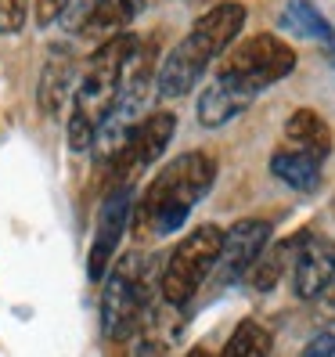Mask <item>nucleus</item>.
Wrapping results in <instances>:
<instances>
[{"instance_id": "0eeeda50", "label": "nucleus", "mask_w": 335, "mask_h": 357, "mask_svg": "<svg viewBox=\"0 0 335 357\" xmlns=\"http://www.w3.org/2000/svg\"><path fill=\"white\" fill-rule=\"evenodd\" d=\"M177 134V116L173 112H152L141 116L130 134L123 137V144L112 152V159L104 162V170L112 177V188L134 184L137 174H144L155 159H162V152L170 149V141Z\"/></svg>"}, {"instance_id": "7ed1b4c3", "label": "nucleus", "mask_w": 335, "mask_h": 357, "mask_svg": "<svg viewBox=\"0 0 335 357\" xmlns=\"http://www.w3.org/2000/svg\"><path fill=\"white\" fill-rule=\"evenodd\" d=\"M217 181V159L209 152H184L170 166H162V174L144 188L137 202L134 231L137 238H166L192 217V209L209 195V188Z\"/></svg>"}, {"instance_id": "f257e3e1", "label": "nucleus", "mask_w": 335, "mask_h": 357, "mask_svg": "<svg viewBox=\"0 0 335 357\" xmlns=\"http://www.w3.org/2000/svg\"><path fill=\"white\" fill-rule=\"evenodd\" d=\"M141 47V36L134 33H119L112 40L98 44V51H91L87 66L79 73L76 94H72V112H69V149L72 152H87L94 149L98 130L104 127V119L112 116L127 69Z\"/></svg>"}, {"instance_id": "2eb2a0df", "label": "nucleus", "mask_w": 335, "mask_h": 357, "mask_svg": "<svg viewBox=\"0 0 335 357\" xmlns=\"http://www.w3.org/2000/svg\"><path fill=\"white\" fill-rule=\"evenodd\" d=\"M285 144L325 162V155L332 152V130H328L325 116L313 109H296L285 123Z\"/></svg>"}, {"instance_id": "4be33fe9", "label": "nucleus", "mask_w": 335, "mask_h": 357, "mask_svg": "<svg viewBox=\"0 0 335 357\" xmlns=\"http://www.w3.org/2000/svg\"><path fill=\"white\" fill-rule=\"evenodd\" d=\"M303 357H335V335L332 332H321L303 347Z\"/></svg>"}, {"instance_id": "a211bd4d", "label": "nucleus", "mask_w": 335, "mask_h": 357, "mask_svg": "<svg viewBox=\"0 0 335 357\" xmlns=\"http://www.w3.org/2000/svg\"><path fill=\"white\" fill-rule=\"evenodd\" d=\"M285 26L296 29V33L306 36V40H321V44H332V40H335V33H332V26L321 18V11L313 8V4H306V0H288Z\"/></svg>"}, {"instance_id": "f03ea898", "label": "nucleus", "mask_w": 335, "mask_h": 357, "mask_svg": "<svg viewBox=\"0 0 335 357\" xmlns=\"http://www.w3.org/2000/svg\"><path fill=\"white\" fill-rule=\"evenodd\" d=\"M245 26V8L238 0H220L205 15L195 18V26L187 29V36L162 58L159 66V79H155V94L162 101L184 98L198 87V79L205 76V69L217 58H224V51L238 40Z\"/></svg>"}, {"instance_id": "dca6fc26", "label": "nucleus", "mask_w": 335, "mask_h": 357, "mask_svg": "<svg viewBox=\"0 0 335 357\" xmlns=\"http://www.w3.org/2000/svg\"><path fill=\"white\" fill-rule=\"evenodd\" d=\"M270 174H274L281 184L296 188V192H318V184H321V159L292 149V144H281V149L270 155Z\"/></svg>"}, {"instance_id": "4468645a", "label": "nucleus", "mask_w": 335, "mask_h": 357, "mask_svg": "<svg viewBox=\"0 0 335 357\" xmlns=\"http://www.w3.org/2000/svg\"><path fill=\"white\" fill-rule=\"evenodd\" d=\"M303 235H306V231H303ZM303 235H292V238H281L274 245H267L260 253V260L253 264V271H249V285H253L256 292H270L285 275H292V264H296Z\"/></svg>"}, {"instance_id": "5701e85b", "label": "nucleus", "mask_w": 335, "mask_h": 357, "mask_svg": "<svg viewBox=\"0 0 335 357\" xmlns=\"http://www.w3.org/2000/svg\"><path fill=\"white\" fill-rule=\"evenodd\" d=\"M187 357H209V354H205V350L198 347V350H192V354H187Z\"/></svg>"}, {"instance_id": "ddd939ff", "label": "nucleus", "mask_w": 335, "mask_h": 357, "mask_svg": "<svg viewBox=\"0 0 335 357\" xmlns=\"http://www.w3.org/2000/svg\"><path fill=\"white\" fill-rule=\"evenodd\" d=\"M134 18H137V0H94L87 15L79 18L76 33L91 44H104V40L127 33Z\"/></svg>"}, {"instance_id": "6ab92c4d", "label": "nucleus", "mask_w": 335, "mask_h": 357, "mask_svg": "<svg viewBox=\"0 0 335 357\" xmlns=\"http://www.w3.org/2000/svg\"><path fill=\"white\" fill-rule=\"evenodd\" d=\"M29 22V0H0V33L11 36Z\"/></svg>"}, {"instance_id": "6e6552de", "label": "nucleus", "mask_w": 335, "mask_h": 357, "mask_svg": "<svg viewBox=\"0 0 335 357\" xmlns=\"http://www.w3.org/2000/svg\"><path fill=\"white\" fill-rule=\"evenodd\" d=\"M130 209H134V184L112 188L109 199L98 209V224H94V238H91V253H87V278L104 282V275L116 264V249L127 235L130 224Z\"/></svg>"}, {"instance_id": "9d476101", "label": "nucleus", "mask_w": 335, "mask_h": 357, "mask_svg": "<svg viewBox=\"0 0 335 357\" xmlns=\"http://www.w3.org/2000/svg\"><path fill=\"white\" fill-rule=\"evenodd\" d=\"M332 278H335V242L328 235L306 231L299 253H296V264H292V275H288L292 296L296 300H318L332 285Z\"/></svg>"}, {"instance_id": "20e7f679", "label": "nucleus", "mask_w": 335, "mask_h": 357, "mask_svg": "<svg viewBox=\"0 0 335 357\" xmlns=\"http://www.w3.org/2000/svg\"><path fill=\"white\" fill-rule=\"evenodd\" d=\"M148 257L144 253H127L112 271L104 275L101 289V332L112 343H127L141 332L144 318L152 310L148 296Z\"/></svg>"}, {"instance_id": "1a4fd4ad", "label": "nucleus", "mask_w": 335, "mask_h": 357, "mask_svg": "<svg viewBox=\"0 0 335 357\" xmlns=\"http://www.w3.org/2000/svg\"><path fill=\"white\" fill-rule=\"evenodd\" d=\"M270 242V224L260 217H245L238 224H231V231H224V249L217 260V282L231 285L242 275L253 271V264L260 260V253Z\"/></svg>"}, {"instance_id": "423d86ee", "label": "nucleus", "mask_w": 335, "mask_h": 357, "mask_svg": "<svg viewBox=\"0 0 335 357\" xmlns=\"http://www.w3.org/2000/svg\"><path fill=\"white\" fill-rule=\"evenodd\" d=\"M292 69H296V51L285 40H278L274 33H256V36L242 40V44H231L224 51L217 76L231 79L235 87H242L256 98L260 91L285 79Z\"/></svg>"}, {"instance_id": "f3484780", "label": "nucleus", "mask_w": 335, "mask_h": 357, "mask_svg": "<svg viewBox=\"0 0 335 357\" xmlns=\"http://www.w3.org/2000/svg\"><path fill=\"white\" fill-rule=\"evenodd\" d=\"M270 332L260 325V321H253V318H245V321H238V328L231 332V340L224 343V350H220V357H267L270 354Z\"/></svg>"}, {"instance_id": "412c9836", "label": "nucleus", "mask_w": 335, "mask_h": 357, "mask_svg": "<svg viewBox=\"0 0 335 357\" xmlns=\"http://www.w3.org/2000/svg\"><path fill=\"white\" fill-rule=\"evenodd\" d=\"M313 314H318V321H325V325H335V278H332V285L321 292L318 300H313Z\"/></svg>"}, {"instance_id": "f8f14e48", "label": "nucleus", "mask_w": 335, "mask_h": 357, "mask_svg": "<svg viewBox=\"0 0 335 357\" xmlns=\"http://www.w3.org/2000/svg\"><path fill=\"white\" fill-rule=\"evenodd\" d=\"M256 98L249 94V91H242V87H235L231 79H224V76H217L209 87L198 94V105H195V116H198V123L202 127H209V130H217V127H224V123H231L235 116H242L249 105H253Z\"/></svg>"}, {"instance_id": "9b49d317", "label": "nucleus", "mask_w": 335, "mask_h": 357, "mask_svg": "<svg viewBox=\"0 0 335 357\" xmlns=\"http://www.w3.org/2000/svg\"><path fill=\"white\" fill-rule=\"evenodd\" d=\"M76 51L69 44H54L44 58V69H40V83H36V105L44 116H54L61 105L69 101V94H76Z\"/></svg>"}, {"instance_id": "aec40b11", "label": "nucleus", "mask_w": 335, "mask_h": 357, "mask_svg": "<svg viewBox=\"0 0 335 357\" xmlns=\"http://www.w3.org/2000/svg\"><path fill=\"white\" fill-rule=\"evenodd\" d=\"M72 4H76V0H33V22H36L40 29H47V26H54Z\"/></svg>"}, {"instance_id": "39448f33", "label": "nucleus", "mask_w": 335, "mask_h": 357, "mask_svg": "<svg viewBox=\"0 0 335 357\" xmlns=\"http://www.w3.org/2000/svg\"><path fill=\"white\" fill-rule=\"evenodd\" d=\"M220 249H224V227L220 224H198L195 231L173 245V253L166 257V267H162V300L170 307H187L195 296L202 282L217 271V260H220Z\"/></svg>"}]
</instances>
